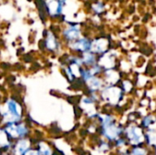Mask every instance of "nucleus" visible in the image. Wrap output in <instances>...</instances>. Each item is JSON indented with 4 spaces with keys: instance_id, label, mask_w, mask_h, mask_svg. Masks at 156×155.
Segmentation results:
<instances>
[{
    "instance_id": "f257e3e1",
    "label": "nucleus",
    "mask_w": 156,
    "mask_h": 155,
    "mask_svg": "<svg viewBox=\"0 0 156 155\" xmlns=\"http://www.w3.org/2000/svg\"><path fill=\"white\" fill-rule=\"evenodd\" d=\"M7 113L5 115V118H9V122H15L20 120L21 117V108L19 104L14 100H8L6 101Z\"/></svg>"
},
{
    "instance_id": "f03ea898",
    "label": "nucleus",
    "mask_w": 156,
    "mask_h": 155,
    "mask_svg": "<svg viewBox=\"0 0 156 155\" xmlns=\"http://www.w3.org/2000/svg\"><path fill=\"white\" fill-rule=\"evenodd\" d=\"M64 1L62 0H47L46 5L51 16H59L62 14L64 7Z\"/></svg>"
},
{
    "instance_id": "7ed1b4c3",
    "label": "nucleus",
    "mask_w": 156,
    "mask_h": 155,
    "mask_svg": "<svg viewBox=\"0 0 156 155\" xmlns=\"http://www.w3.org/2000/svg\"><path fill=\"white\" fill-rule=\"evenodd\" d=\"M80 30L79 26L76 25L69 26L67 28L63 30V37H65V39H67L69 42L77 40L78 38H80Z\"/></svg>"
},
{
    "instance_id": "20e7f679",
    "label": "nucleus",
    "mask_w": 156,
    "mask_h": 155,
    "mask_svg": "<svg viewBox=\"0 0 156 155\" xmlns=\"http://www.w3.org/2000/svg\"><path fill=\"white\" fill-rule=\"evenodd\" d=\"M70 45V48L73 49V50H76V51H82V52H86L88 51L90 48V45L91 43L87 39V38H78L77 40H74V41H71L69 43Z\"/></svg>"
},
{
    "instance_id": "39448f33",
    "label": "nucleus",
    "mask_w": 156,
    "mask_h": 155,
    "mask_svg": "<svg viewBox=\"0 0 156 155\" xmlns=\"http://www.w3.org/2000/svg\"><path fill=\"white\" fill-rule=\"evenodd\" d=\"M46 47L50 51L56 50L58 48V40H57L56 37L52 33H49L46 37Z\"/></svg>"
},
{
    "instance_id": "423d86ee",
    "label": "nucleus",
    "mask_w": 156,
    "mask_h": 155,
    "mask_svg": "<svg viewBox=\"0 0 156 155\" xmlns=\"http://www.w3.org/2000/svg\"><path fill=\"white\" fill-rule=\"evenodd\" d=\"M82 59V63L86 64V65H93L95 62V58L93 56V54H91V52H84V57L81 58Z\"/></svg>"
},
{
    "instance_id": "0eeeda50",
    "label": "nucleus",
    "mask_w": 156,
    "mask_h": 155,
    "mask_svg": "<svg viewBox=\"0 0 156 155\" xmlns=\"http://www.w3.org/2000/svg\"><path fill=\"white\" fill-rule=\"evenodd\" d=\"M28 147V142L27 141H21L18 143L16 146V153L19 155L24 154Z\"/></svg>"
},
{
    "instance_id": "6e6552de",
    "label": "nucleus",
    "mask_w": 156,
    "mask_h": 155,
    "mask_svg": "<svg viewBox=\"0 0 156 155\" xmlns=\"http://www.w3.org/2000/svg\"><path fill=\"white\" fill-rule=\"evenodd\" d=\"M40 152H41V153L43 155L51 154V151L49 150V148L46 144H41L40 145Z\"/></svg>"
},
{
    "instance_id": "1a4fd4ad",
    "label": "nucleus",
    "mask_w": 156,
    "mask_h": 155,
    "mask_svg": "<svg viewBox=\"0 0 156 155\" xmlns=\"http://www.w3.org/2000/svg\"><path fill=\"white\" fill-rule=\"evenodd\" d=\"M5 143H6V139H5V135L3 132L0 131V144L4 145Z\"/></svg>"
},
{
    "instance_id": "9d476101",
    "label": "nucleus",
    "mask_w": 156,
    "mask_h": 155,
    "mask_svg": "<svg viewBox=\"0 0 156 155\" xmlns=\"http://www.w3.org/2000/svg\"><path fill=\"white\" fill-rule=\"evenodd\" d=\"M144 151V150H143ZM142 150H141V152L139 153L138 152V150H134L133 151V155H144V152H143Z\"/></svg>"
},
{
    "instance_id": "9b49d317",
    "label": "nucleus",
    "mask_w": 156,
    "mask_h": 155,
    "mask_svg": "<svg viewBox=\"0 0 156 155\" xmlns=\"http://www.w3.org/2000/svg\"><path fill=\"white\" fill-rule=\"evenodd\" d=\"M27 155H38L37 153H35V152H29V153H27Z\"/></svg>"
},
{
    "instance_id": "f8f14e48",
    "label": "nucleus",
    "mask_w": 156,
    "mask_h": 155,
    "mask_svg": "<svg viewBox=\"0 0 156 155\" xmlns=\"http://www.w3.org/2000/svg\"><path fill=\"white\" fill-rule=\"evenodd\" d=\"M62 1H64V2H65V1H66V0H62Z\"/></svg>"
}]
</instances>
